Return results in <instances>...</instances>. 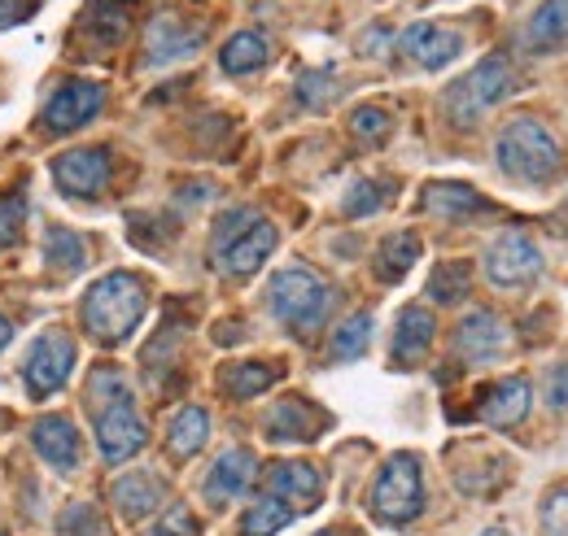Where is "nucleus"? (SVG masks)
I'll return each instance as SVG.
<instances>
[{"mask_svg": "<svg viewBox=\"0 0 568 536\" xmlns=\"http://www.w3.org/2000/svg\"><path fill=\"white\" fill-rule=\"evenodd\" d=\"M367 344H372V315H367V310H358V315H351V319L333 332L328 353H333L337 362H355V358L367 353Z\"/></svg>", "mask_w": 568, "mask_h": 536, "instance_id": "c756f323", "label": "nucleus"}, {"mask_svg": "<svg viewBox=\"0 0 568 536\" xmlns=\"http://www.w3.org/2000/svg\"><path fill=\"white\" fill-rule=\"evenodd\" d=\"M110 497H114L123 519H144V515H153L166 502V484L158 475H149V471H128V475L114 480Z\"/></svg>", "mask_w": 568, "mask_h": 536, "instance_id": "aec40b11", "label": "nucleus"}, {"mask_svg": "<svg viewBox=\"0 0 568 536\" xmlns=\"http://www.w3.org/2000/svg\"><path fill=\"white\" fill-rule=\"evenodd\" d=\"M416 258H420V236L416 231H394V236H385L381 240V249H376V279H385V284H398L407 270L416 267Z\"/></svg>", "mask_w": 568, "mask_h": 536, "instance_id": "bb28decb", "label": "nucleus"}, {"mask_svg": "<svg viewBox=\"0 0 568 536\" xmlns=\"http://www.w3.org/2000/svg\"><path fill=\"white\" fill-rule=\"evenodd\" d=\"M22 22V0H0V27Z\"/></svg>", "mask_w": 568, "mask_h": 536, "instance_id": "79ce46f5", "label": "nucleus"}, {"mask_svg": "<svg viewBox=\"0 0 568 536\" xmlns=\"http://www.w3.org/2000/svg\"><path fill=\"white\" fill-rule=\"evenodd\" d=\"M144 536H197V519L189 506H171Z\"/></svg>", "mask_w": 568, "mask_h": 536, "instance_id": "ea45409f", "label": "nucleus"}, {"mask_svg": "<svg viewBox=\"0 0 568 536\" xmlns=\"http://www.w3.org/2000/svg\"><path fill=\"white\" fill-rule=\"evenodd\" d=\"M507 323L498 319L495 310H473V315H464V323L455 328V349H459V358L464 362H495L503 358V349H507Z\"/></svg>", "mask_w": 568, "mask_h": 536, "instance_id": "4468645a", "label": "nucleus"}, {"mask_svg": "<svg viewBox=\"0 0 568 536\" xmlns=\"http://www.w3.org/2000/svg\"><path fill=\"white\" fill-rule=\"evenodd\" d=\"M516 66L503 58V53H490L486 62H477L473 74H464L459 83H450L446 87V96H442V110H446V118L455 123V127H477V118L486 114V110H495L498 101H507L511 92H516Z\"/></svg>", "mask_w": 568, "mask_h": 536, "instance_id": "39448f33", "label": "nucleus"}, {"mask_svg": "<svg viewBox=\"0 0 568 536\" xmlns=\"http://www.w3.org/2000/svg\"><path fill=\"white\" fill-rule=\"evenodd\" d=\"M389 127H394V118H389L381 105H358L355 114H351V132H355L358 140H385Z\"/></svg>", "mask_w": 568, "mask_h": 536, "instance_id": "f704fd0d", "label": "nucleus"}, {"mask_svg": "<svg viewBox=\"0 0 568 536\" xmlns=\"http://www.w3.org/2000/svg\"><path fill=\"white\" fill-rule=\"evenodd\" d=\"M477 536H511L507 528H486V533H477Z\"/></svg>", "mask_w": 568, "mask_h": 536, "instance_id": "c03bdc74", "label": "nucleus"}, {"mask_svg": "<svg viewBox=\"0 0 568 536\" xmlns=\"http://www.w3.org/2000/svg\"><path fill=\"white\" fill-rule=\"evenodd\" d=\"M202 40H206V31L202 27H189L184 18H175V13H158L153 22H149V35H144V58H149V66H171V62H184V58H193L197 49H202Z\"/></svg>", "mask_w": 568, "mask_h": 536, "instance_id": "ddd939ff", "label": "nucleus"}, {"mask_svg": "<svg viewBox=\"0 0 568 536\" xmlns=\"http://www.w3.org/2000/svg\"><path fill=\"white\" fill-rule=\"evenodd\" d=\"M9 340H13V323H9V319H4V315H0V349H4V344H9Z\"/></svg>", "mask_w": 568, "mask_h": 536, "instance_id": "37998d69", "label": "nucleus"}, {"mask_svg": "<svg viewBox=\"0 0 568 536\" xmlns=\"http://www.w3.org/2000/svg\"><path fill=\"white\" fill-rule=\"evenodd\" d=\"M398 49H403V58L416 62V66L442 70L464 53V35H459L455 27H442V22H416V27H407V31L398 35Z\"/></svg>", "mask_w": 568, "mask_h": 536, "instance_id": "9b49d317", "label": "nucleus"}, {"mask_svg": "<svg viewBox=\"0 0 568 536\" xmlns=\"http://www.w3.org/2000/svg\"><path fill=\"white\" fill-rule=\"evenodd\" d=\"M425 511V475H420V458L416 454H394L376 484H372V515L381 524H412Z\"/></svg>", "mask_w": 568, "mask_h": 536, "instance_id": "423d86ee", "label": "nucleus"}, {"mask_svg": "<svg viewBox=\"0 0 568 536\" xmlns=\"http://www.w3.org/2000/svg\"><path fill=\"white\" fill-rule=\"evenodd\" d=\"M206 441H211V414L202 405H184L171 419V427H166V454L180 458V463H189L193 454H202Z\"/></svg>", "mask_w": 568, "mask_h": 536, "instance_id": "393cba45", "label": "nucleus"}, {"mask_svg": "<svg viewBox=\"0 0 568 536\" xmlns=\"http://www.w3.org/2000/svg\"><path fill=\"white\" fill-rule=\"evenodd\" d=\"M144 441H149V432H144V419L136 414L132 398L97 410V445H101L105 463H128V458H136L144 450Z\"/></svg>", "mask_w": 568, "mask_h": 536, "instance_id": "1a4fd4ad", "label": "nucleus"}, {"mask_svg": "<svg viewBox=\"0 0 568 536\" xmlns=\"http://www.w3.org/2000/svg\"><path fill=\"white\" fill-rule=\"evenodd\" d=\"M420 209L433 214V218H446V223H464L473 214H486L490 205L468 184H428L425 197H420Z\"/></svg>", "mask_w": 568, "mask_h": 536, "instance_id": "5701e85b", "label": "nucleus"}, {"mask_svg": "<svg viewBox=\"0 0 568 536\" xmlns=\"http://www.w3.org/2000/svg\"><path fill=\"white\" fill-rule=\"evenodd\" d=\"M276 240H281L276 236V223H267V218H258L250 209H232L214 227V262H219L223 275L245 279V275H254V270L272 258Z\"/></svg>", "mask_w": 568, "mask_h": 536, "instance_id": "20e7f679", "label": "nucleus"}, {"mask_svg": "<svg viewBox=\"0 0 568 536\" xmlns=\"http://www.w3.org/2000/svg\"><path fill=\"white\" fill-rule=\"evenodd\" d=\"M385 202H389L385 184H376V179H358L355 188L346 193L342 209H346V218H363V214H376V209H381Z\"/></svg>", "mask_w": 568, "mask_h": 536, "instance_id": "72a5a7b5", "label": "nucleus"}, {"mask_svg": "<svg viewBox=\"0 0 568 536\" xmlns=\"http://www.w3.org/2000/svg\"><path fill=\"white\" fill-rule=\"evenodd\" d=\"M486 275L495 288H529L542 275V254L525 231H503L486 249Z\"/></svg>", "mask_w": 568, "mask_h": 536, "instance_id": "6e6552de", "label": "nucleus"}, {"mask_svg": "<svg viewBox=\"0 0 568 536\" xmlns=\"http://www.w3.org/2000/svg\"><path fill=\"white\" fill-rule=\"evenodd\" d=\"M297 96H302L306 105H328V101L337 96V83H333L328 70H311V74L297 79Z\"/></svg>", "mask_w": 568, "mask_h": 536, "instance_id": "4c0bfd02", "label": "nucleus"}, {"mask_svg": "<svg viewBox=\"0 0 568 536\" xmlns=\"http://www.w3.org/2000/svg\"><path fill=\"white\" fill-rule=\"evenodd\" d=\"M568 44V0H542L525 22L529 53H556Z\"/></svg>", "mask_w": 568, "mask_h": 536, "instance_id": "b1692460", "label": "nucleus"}, {"mask_svg": "<svg viewBox=\"0 0 568 536\" xmlns=\"http://www.w3.org/2000/svg\"><path fill=\"white\" fill-rule=\"evenodd\" d=\"M468 288H473V267H468V262H442V267L433 270V279H428V297H433L437 306L464 301Z\"/></svg>", "mask_w": 568, "mask_h": 536, "instance_id": "7c9ffc66", "label": "nucleus"}, {"mask_svg": "<svg viewBox=\"0 0 568 536\" xmlns=\"http://www.w3.org/2000/svg\"><path fill=\"white\" fill-rule=\"evenodd\" d=\"M254 475H258V458H254V450L232 445V450H223V454L214 458L211 475H206V497H211L214 506L236 502V497L254 484Z\"/></svg>", "mask_w": 568, "mask_h": 536, "instance_id": "f3484780", "label": "nucleus"}, {"mask_svg": "<svg viewBox=\"0 0 568 536\" xmlns=\"http://www.w3.org/2000/svg\"><path fill=\"white\" fill-rule=\"evenodd\" d=\"M267 58H272V49H267V35L263 31H236L223 44L219 66L227 70V74H254V70L267 66Z\"/></svg>", "mask_w": 568, "mask_h": 536, "instance_id": "cd10ccee", "label": "nucleus"}, {"mask_svg": "<svg viewBox=\"0 0 568 536\" xmlns=\"http://www.w3.org/2000/svg\"><path fill=\"white\" fill-rule=\"evenodd\" d=\"M267 306L288 332H315L333 306V288L320 270L311 267H284L267 284Z\"/></svg>", "mask_w": 568, "mask_h": 536, "instance_id": "7ed1b4c3", "label": "nucleus"}, {"mask_svg": "<svg viewBox=\"0 0 568 536\" xmlns=\"http://www.w3.org/2000/svg\"><path fill=\"white\" fill-rule=\"evenodd\" d=\"M276 380H281V367H267V362H232V367H223V375H219L223 393L236 398V402L263 398Z\"/></svg>", "mask_w": 568, "mask_h": 536, "instance_id": "a878e982", "label": "nucleus"}, {"mask_svg": "<svg viewBox=\"0 0 568 536\" xmlns=\"http://www.w3.org/2000/svg\"><path fill=\"white\" fill-rule=\"evenodd\" d=\"M324 427V414L306 398H284L267 410V436L272 441H315Z\"/></svg>", "mask_w": 568, "mask_h": 536, "instance_id": "412c9836", "label": "nucleus"}, {"mask_svg": "<svg viewBox=\"0 0 568 536\" xmlns=\"http://www.w3.org/2000/svg\"><path fill=\"white\" fill-rule=\"evenodd\" d=\"M62 536H110V533H105V524H101V515L92 506H71L62 515Z\"/></svg>", "mask_w": 568, "mask_h": 536, "instance_id": "58836bf2", "label": "nucleus"}, {"mask_svg": "<svg viewBox=\"0 0 568 536\" xmlns=\"http://www.w3.org/2000/svg\"><path fill=\"white\" fill-rule=\"evenodd\" d=\"M53 179L67 197H101L110 184V153L105 148H71L53 162Z\"/></svg>", "mask_w": 568, "mask_h": 536, "instance_id": "f8f14e48", "label": "nucleus"}, {"mask_svg": "<svg viewBox=\"0 0 568 536\" xmlns=\"http://www.w3.org/2000/svg\"><path fill=\"white\" fill-rule=\"evenodd\" d=\"M31 441H36V454L58 471L79 467V432L67 414H44L36 427H31Z\"/></svg>", "mask_w": 568, "mask_h": 536, "instance_id": "6ab92c4d", "label": "nucleus"}, {"mask_svg": "<svg viewBox=\"0 0 568 536\" xmlns=\"http://www.w3.org/2000/svg\"><path fill=\"white\" fill-rule=\"evenodd\" d=\"M22 214H27L22 193H4V197H0V249H9V245L18 240V231H22Z\"/></svg>", "mask_w": 568, "mask_h": 536, "instance_id": "e433bc0d", "label": "nucleus"}, {"mask_svg": "<svg viewBox=\"0 0 568 536\" xmlns=\"http://www.w3.org/2000/svg\"><path fill=\"white\" fill-rule=\"evenodd\" d=\"M44 258H49V270L53 275H74V270H83L88 262V245L67 231V227H49V236H44Z\"/></svg>", "mask_w": 568, "mask_h": 536, "instance_id": "c85d7f7f", "label": "nucleus"}, {"mask_svg": "<svg viewBox=\"0 0 568 536\" xmlns=\"http://www.w3.org/2000/svg\"><path fill=\"white\" fill-rule=\"evenodd\" d=\"M538 524H542V536H568V488L547 493V502L538 511Z\"/></svg>", "mask_w": 568, "mask_h": 536, "instance_id": "c9c22d12", "label": "nucleus"}, {"mask_svg": "<svg viewBox=\"0 0 568 536\" xmlns=\"http://www.w3.org/2000/svg\"><path fill=\"white\" fill-rule=\"evenodd\" d=\"M105 110V87L92 79H71L62 83L49 105H44V127L49 132H79L83 123H92Z\"/></svg>", "mask_w": 568, "mask_h": 536, "instance_id": "9d476101", "label": "nucleus"}, {"mask_svg": "<svg viewBox=\"0 0 568 536\" xmlns=\"http://www.w3.org/2000/svg\"><path fill=\"white\" fill-rule=\"evenodd\" d=\"M144 310H149V292L141 279L128 270H110L83 297V328L101 344H123L141 328Z\"/></svg>", "mask_w": 568, "mask_h": 536, "instance_id": "f257e3e1", "label": "nucleus"}, {"mask_svg": "<svg viewBox=\"0 0 568 536\" xmlns=\"http://www.w3.org/2000/svg\"><path fill=\"white\" fill-rule=\"evenodd\" d=\"M529 405H534V389H529V380L507 375V380H498V384H490V389L481 393V402H477V419H481L486 427H516V423H525Z\"/></svg>", "mask_w": 568, "mask_h": 536, "instance_id": "dca6fc26", "label": "nucleus"}, {"mask_svg": "<svg viewBox=\"0 0 568 536\" xmlns=\"http://www.w3.org/2000/svg\"><path fill=\"white\" fill-rule=\"evenodd\" d=\"M123 398H132L123 371H114V367H97V371L88 375V402H92V410H105V405L123 402Z\"/></svg>", "mask_w": 568, "mask_h": 536, "instance_id": "473e14b6", "label": "nucleus"}, {"mask_svg": "<svg viewBox=\"0 0 568 536\" xmlns=\"http://www.w3.org/2000/svg\"><path fill=\"white\" fill-rule=\"evenodd\" d=\"M74 371V340L67 332H44L36 336V344L27 349L22 362V380L31 389V398H49L58 393Z\"/></svg>", "mask_w": 568, "mask_h": 536, "instance_id": "0eeeda50", "label": "nucleus"}, {"mask_svg": "<svg viewBox=\"0 0 568 536\" xmlns=\"http://www.w3.org/2000/svg\"><path fill=\"white\" fill-rule=\"evenodd\" d=\"M293 524V511L276 502V497H263V502H254L250 511H245V519H241V536H276L281 528Z\"/></svg>", "mask_w": 568, "mask_h": 536, "instance_id": "2f4dec72", "label": "nucleus"}, {"mask_svg": "<svg viewBox=\"0 0 568 536\" xmlns=\"http://www.w3.org/2000/svg\"><path fill=\"white\" fill-rule=\"evenodd\" d=\"M542 398H547V405H551L556 414H565L568 410V362H556V367L547 371V380H542Z\"/></svg>", "mask_w": 568, "mask_h": 536, "instance_id": "a19ab883", "label": "nucleus"}, {"mask_svg": "<svg viewBox=\"0 0 568 536\" xmlns=\"http://www.w3.org/2000/svg\"><path fill=\"white\" fill-rule=\"evenodd\" d=\"M267 497L284 502L293 515L297 511H315L320 497H324V480L320 471L306 467V463H276L267 471Z\"/></svg>", "mask_w": 568, "mask_h": 536, "instance_id": "2eb2a0df", "label": "nucleus"}, {"mask_svg": "<svg viewBox=\"0 0 568 536\" xmlns=\"http://www.w3.org/2000/svg\"><path fill=\"white\" fill-rule=\"evenodd\" d=\"M128 9L132 4H123V0H97V4H88L83 18H79V27H74V40H83L92 53H110L128 35Z\"/></svg>", "mask_w": 568, "mask_h": 536, "instance_id": "a211bd4d", "label": "nucleus"}, {"mask_svg": "<svg viewBox=\"0 0 568 536\" xmlns=\"http://www.w3.org/2000/svg\"><path fill=\"white\" fill-rule=\"evenodd\" d=\"M498 171L516 184H534V188H547L556 184V175L565 171V148L560 140L547 132L538 118H511L503 132H498Z\"/></svg>", "mask_w": 568, "mask_h": 536, "instance_id": "f03ea898", "label": "nucleus"}, {"mask_svg": "<svg viewBox=\"0 0 568 536\" xmlns=\"http://www.w3.org/2000/svg\"><path fill=\"white\" fill-rule=\"evenodd\" d=\"M433 336H437V323L425 306H407L398 315V328H394V362L398 367H416L425 362L428 349H433Z\"/></svg>", "mask_w": 568, "mask_h": 536, "instance_id": "4be33fe9", "label": "nucleus"}]
</instances>
